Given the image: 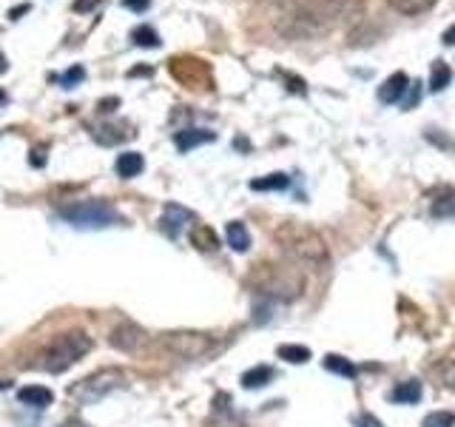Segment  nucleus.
<instances>
[{"label":"nucleus","mask_w":455,"mask_h":427,"mask_svg":"<svg viewBox=\"0 0 455 427\" xmlns=\"http://www.w3.org/2000/svg\"><path fill=\"white\" fill-rule=\"evenodd\" d=\"M273 243L296 265L322 271L330 263V248L325 243V236L316 228L304 225V222H293V220L291 222H282L273 231Z\"/></svg>","instance_id":"f257e3e1"},{"label":"nucleus","mask_w":455,"mask_h":427,"mask_svg":"<svg viewBox=\"0 0 455 427\" xmlns=\"http://www.w3.org/2000/svg\"><path fill=\"white\" fill-rule=\"evenodd\" d=\"M245 285L265 302H293L304 294V276L299 268L279 263H259L245 276Z\"/></svg>","instance_id":"f03ea898"},{"label":"nucleus","mask_w":455,"mask_h":427,"mask_svg":"<svg viewBox=\"0 0 455 427\" xmlns=\"http://www.w3.org/2000/svg\"><path fill=\"white\" fill-rule=\"evenodd\" d=\"M91 348H94V342H91L88 334H83V330H66V334H57L49 345L40 350L37 368L49 370V373H63L75 362H80Z\"/></svg>","instance_id":"7ed1b4c3"},{"label":"nucleus","mask_w":455,"mask_h":427,"mask_svg":"<svg viewBox=\"0 0 455 427\" xmlns=\"http://www.w3.org/2000/svg\"><path fill=\"white\" fill-rule=\"evenodd\" d=\"M119 388H126V373L119 368H100V370L83 376L66 393L75 405H97V401H103L106 396H111Z\"/></svg>","instance_id":"20e7f679"},{"label":"nucleus","mask_w":455,"mask_h":427,"mask_svg":"<svg viewBox=\"0 0 455 427\" xmlns=\"http://www.w3.org/2000/svg\"><path fill=\"white\" fill-rule=\"evenodd\" d=\"M60 220H66L68 225H75L80 231H100V228L117 225L119 213L103 200H83V202H71L60 208Z\"/></svg>","instance_id":"39448f33"},{"label":"nucleus","mask_w":455,"mask_h":427,"mask_svg":"<svg viewBox=\"0 0 455 427\" xmlns=\"http://www.w3.org/2000/svg\"><path fill=\"white\" fill-rule=\"evenodd\" d=\"M162 345L177 359H205L213 350H220V342L205 330H168L162 334Z\"/></svg>","instance_id":"423d86ee"},{"label":"nucleus","mask_w":455,"mask_h":427,"mask_svg":"<svg viewBox=\"0 0 455 427\" xmlns=\"http://www.w3.org/2000/svg\"><path fill=\"white\" fill-rule=\"evenodd\" d=\"M171 75L177 80H182L185 86H194V88L211 86V68L197 57H174L171 60Z\"/></svg>","instance_id":"0eeeda50"},{"label":"nucleus","mask_w":455,"mask_h":427,"mask_svg":"<svg viewBox=\"0 0 455 427\" xmlns=\"http://www.w3.org/2000/svg\"><path fill=\"white\" fill-rule=\"evenodd\" d=\"M111 348L117 350H123V353H137L148 345V336H146V330H142L139 325L134 322H119L114 330H111V336H108Z\"/></svg>","instance_id":"6e6552de"},{"label":"nucleus","mask_w":455,"mask_h":427,"mask_svg":"<svg viewBox=\"0 0 455 427\" xmlns=\"http://www.w3.org/2000/svg\"><path fill=\"white\" fill-rule=\"evenodd\" d=\"M188 220H194V213H191L188 208H182V205H165V211H162V217H159V228L171 236V240H177V236L182 234V228L188 225Z\"/></svg>","instance_id":"1a4fd4ad"},{"label":"nucleus","mask_w":455,"mask_h":427,"mask_svg":"<svg viewBox=\"0 0 455 427\" xmlns=\"http://www.w3.org/2000/svg\"><path fill=\"white\" fill-rule=\"evenodd\" d=\"M429 213L438 220H449L455 217V188L441 185L438 191L433 194V202H429Z\"/></svg>","instance_id":"9d476101"},{"label":"nucleus","mask_w":455,"mask_h":427,"mask_svg":"<svg viewBox=\"0 0 455 427\" xmlns=\"http://www.w3.org/2000/svg\"><path fill=\"white\" fill-rule=\"evenodd\" d=\"M410 88V80H407V75L404 71H396V75H390L385 83H381V88H378V100L381 103H398L401 100V94Z\"/></svg>","instance_id":"9b49d317"},{"label":"nucleus","mask_w":455,"mask_h":427,"mask_svg":"<svg viewBox=\"0 0 455 427\" xmlns=\"http://www.w3.org/2000/svg\"><path fill=\"white\" fill-rule=\"evenodd\" d=\"M17 399L23 401V405H29V408H49L52 401H55V393L49 388L29 385V388H20L17 390Z\"/></svg>","instance_id":"f8f14e48"},{"label":"nucleus","mask_w":455,"mask_h":427,"mask_svg":"<svg viewBox=\"0 0 455 427\" xmlns=\"http://www.w3.org/2000/svg\"><path fill=\"white\" fill-rule=\"evenodd\" d=\"M424 388L418 379H407V382H401L398 388H393L390 393V401H396V405H416V401L421 399Z\"/></svg>","instance_id":"ddd939ff"},{"label":"nucleus","mask_w":455,"mask_h":427,"mask_svg":"<svg viewBox=\"0 0 455 427\" xmlns=\"http://www.w3.org/2000/svg\"><path fill=\"white\" fill-rule=\"evenodd\" d=\"M211 140H213V131H205V129H185V131H177V137H174L180 151H191V149H197Z\"/></svg>","instance_id":"4468645a"},{"label":"nucleus","mask_w":455,"mask_h":427,"mask_svg":"<svg viewBox=\"0 0 455 427\" xmlns=\"http://www.w3.org/2000/svg\"><path fill=\"white\" fill-rule=\"evenodd\" d=\"M114 169H117V174L123 180H131V177H137L142 169H146V160H142V154H137V151H126V154L117 157Z\"/></svg>","instance_id":"2eb2a0df"},{"label":"nucleus","mask_w":455,"mask_h":427,"mask_svg":"<svg viewBox=\"0 0 455 427\" xmlns=\"http://www.w3.org/2000/svg\"><path fill=\"white\" fill-rule=\"evenodd\" d=\"M225 236H228V245H231L236 254H245V251L251 248V234H248L245 222H239V220L228 222V228H225Z\"/></svg>","instance_id":"dca6fc26"},{"label":"nucleus","mask_w":455,"mask_h":427,"mask_svg":"<svg viewBox=\"0 0 455 427\" xmlns=\"http://www.w3.org/2000/svg\"><path fill=\"white\" fill-rule=\"evenodd\" d=\"M271 382H273V368H268V365H256V368H251V370L242 373V388L245 390L265 388Z\"/></svg>","instance_id":"f3484780"},{"label":"nucleus","mask_w":455,"mask_h":427,"mask_svg":"<svg viewBox=\"0 0 455 427\" xmlns=\"http://www.w3.org/2000/svg\"><path fill=\"white\" fill-rule=\"evenodd\" d=\"M322 365H325V370L336 373V376H345V379H356L358 376L356 365L350 359H345V356H339V353H327L325 359H322Z\"/></svg>","instance_id":"a211bd4d"},{"label":"nucleus","mask_w":455,"mask_h":427,"mask_svg":"<svg viewBox=\"0 0 455 427\" xmlns=\"http://www.w3.org/2000/svg\"><path fill=\"white\" fill-rule=\"evenodd\" d=\"M191 243H194L200 251H217L220 248V236L217 234H213L208 225H197L194 231H191Z\"/></svg>","instance_id":"6ab92c4d"},{"label":"nucleus","mask_w":455,"mask_h":427,"mask_svg":"<svg viewBox=\"0 0 455 427\" xmlns=\"http://www.w3.org/2000/svg\"><path fill=\"white\" fill-rule=\"evenodd\" d=\"M287 185H291V177H287V174H268V177L251 180L253 191H284Z\"/></svg>","instance_id":"aec40b11"},{"label":"nucleus","mask_w":455,"mask_h":427,"mask_svg":"<svg viewBox=\"0 0 455 427\" xmlns=\"http://www.w3.org/2000/svg\"><path fill=\"white\" fill-rule=\"evenodd\" d=\"M438 3V0H390V6L407 17H413V15H424L427 9H433Z\"/></svg>","instance_id":"412c9836"},{"label":"nucleus","mask_w":455,"mask_h":427,"mask_svg":"<svg viewBox=\"0 0 455 427\" xmlns=\"http://www.w3.org/2000/svg\"><path fill=\"white\" fill-rule=\"evenodd\" d=\"M276 356L284 362H291V365H304L310 359V348H304V345H279Z\"/></svg>","instance_id":"4be33fe9"},{"label":"nucleus","mask_w":455,"mask_h":427,"mask_svg":"<svg viewBox=\"0 0 455 427\" xmlns=\"http://www.w3.org/2000/svg\"><path fill=\"white\" fill-rule=\"evenodd\" d=\"M433 376L438 379L436 385H441L447 390H455V362L452 359H441L438 365H433Z\"/></svg>","instance_id":"5701e85b"},{"label":"nucleus","mask_w":455,"mask_h":427,"mask_svg":"<svg viewBox=\"0 0 455 427\" xmlns=\"http://www.w3.org/2000/svg\"><path fill=\"white\" fill-rule=\"evenodd\" d=\"M449 80H452L449 66L438 60V63L433 66V75H429V88H433V91H444V88L449 86Z\"/></svg>","instance_id":"b1692460"},{"label":"nucleus","mask_w":455,"mask_h":427,"mask_svg":"<svg viewBox=\"0 0 455 427\" xmlns=\"http://www.w3.org/2000/svg\"><path fill=\"white\" fill-rule=\"evenodd\" d=\"M208 427H245V424L233 413V408H225V410H213Z\"/></svg>","instance_id":"393cba45"},{"label":"nucleus","mask_w":455,"mask_h":427,"mask_svg":"<svg viewBox=\"0 0 455 427\" xmlns=\"http://www.w3.org/2000/svg\"><path fill=\"white\" fill-rule=\"evenodd\" d=\"M421 427H455V413H449V410H436V413L424 416Z\"/></svg>","instance_id":"a878e982"},{"label":"nucleus","mask_w":455,"mask_h":427,"mask_svg":"<svg viewBox=\"0 0 455 427\" xmlns=\"http://www.w3.org/2000/svg\"><path fill=\"white\" fill-rule=\"evenodd\" d=\"M86 80V71H83V66H71L68 71H63V75L57 77V83L63 86V88H75V86H80Z\"/></svg>","instance_id":"bb28decb"},{"label":"nucleus","mask_w":455,"mask_h":427,"mask_svg":"<svg viewBox=\"0 0 455 427\" xmlns=\"http://www.w3.org/2000/svg\"><path fill=\"white\" fill-rule=\"evenodd\" d=\"M131 40H134L137 46H159V35H157L151 26H137V29L131 32Z\"/></svg>","instance_id":"cd10ccee"},{"label":"nucleus","mask_w":455,"mask_h":427,"mask_svg":"<svg viewBox=\"0 0 455 427\" xmlns=\"http://www.w3.org/2000/svg\"><path fill=\"white\" fill-rule=\"evenodd\" d=\"M356 427H385V424H381L373 413H362V416L356 419Z\"/></svg>","instance_id":"c85d7f7f"},{"label":"nucleus","mask_w":455,"mask_h":427,"mask_svg":"<svg viewBox=\"0 0 455 427\" xmlns=\"http://www.w3.org/2000/svg\"><path fill=\"white\" fill-rule=\"evenodd\" d=\"M123 6L131 12H146L151 6V0H123Z\"/></svg>","instance_id":"c756f323"},{"label":"nucleus","mask_w":455,"mask_h":427,"mask_svg":"<svg viewBox=\"0 0 455 427\" xmlns=\"http://www.w3.org/2000/svg\"><path fill=\"white\" fill-rule=\"evenodd\" d=\"M418 86H421V83H416V86L410 88V97H407V103H404L407 108H413V106H416V103L421 100V88H418Z\"/></svg>","instance_id":"7c9ffc66"},{"label":"nucleus","mask_w":455,"mask_h":427,"mask_svg":"<svg viewBox=\"0 0 455 427\" xmlns=\"http://www.w3.org/2000/svg\"><path fill=\"white\" fill-rule=\"evenodd\" d=\"M43 162H46V160H43V149H35V151H32V165H37V169H40Z\"/></svg>","instance_id":"2f4dec72"},{"label":"nucleus","mask_w":455,"mask_h":427,"mask_svg":"<svg viewBox=\"0 0 455 427\" xmlns=\"http://www.w3.org/2000/svg\"><path fill=\"white\" fill-rule=\"evenodd\" d=\"M447 46H455V26H449L447 32H444V37H441Z\"/></svg>","instance_id":"473e14b6"},{"label":"nucleus","mask_w":455,"mask_h":427,"mask_svg":"<svg viewBox=\"0 0 455 427\" xmlns=\"http://www.w3.org/2000/svg\"><path fill=\"white\" fill-rule=\"evenodd\" d=\"M23 12H29V6H26V3L17 6V9H12V17H17V15H23Z\"/></svg>","instance_id":"72a5a7b5"},{"label":"nucleus","mask_w":455,"mask_h":427,"mask_svg":"<svg viewBox=\"0 0 455 427\" xmlns=\"http://www.w3.org/2000/svg\"><path fill=\"white\" fill-rule=\"evenodd\" d=\"M9 388H12L9 379H0V390H9Z\"/></svg>","instance_id":"f704fd0d"},{"label":"nucleus","mask_w":455,"mask_h":427,"mask_svg":"<svg viewBox=\"0 0 455 427\" xmlns=\"http://www.w3.org/2000/svg\"><path fill=\"white\" fill-rule=\"evenodd\" d=\"M0 71H6V60H3V55H0Z\"/></svg>","instance_id":"c9c22d12"},{"label":"nucleus","mask_w":455,"mask_h":427,"mask_svg":"<svg viewBox=\"0 0 455 427\" xmlns=\"http://www.w3.org/2000/svg\"><path fill=\"white\" fill-rule=\"evenodd\" d=\"M0 103H6V94H3V88H0Z\"/></svg>","instance_id":"e433bc0d"}]
</instances>
